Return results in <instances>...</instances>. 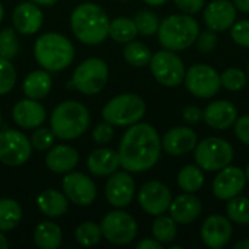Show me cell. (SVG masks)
Segmentation results:
<instances>
[{
    "label": "cell",
    "instance_id": "cell-37",
    "mask_svg": "<svg viewBox=\"0 0 249 249\" xmlns=\"http://www.w3.org/2000/svg\"><path fill=\"white\" fill-rule=\"evenodd\" d=\"M19 42L13 28H4L0 31V57L12 60L18 55Z\"/></svg>",
    "mask_w": 249,
    "mask_h": 249
},
{
    "label": "cell",
    "instance_id": "cell-45",
    "mask_svg": "<svg viewBox=\"0 0 249 249\" xmlns=\"http://www.w3.org/2000/svg\"><path fill=\"white\" fill-rule=\"evenodd\" d=\"M175 4L184 13L193 15V13L200 12L204 7V0H175Z\"/></svg>",
    "mask_w": 249,
    "mask_h": 249
},
{
    "label": "cell",
    "instance_id": "cell-56",
    "mask_svg": "<svg viewBox=\"0 0 249 249\" xmlns=\"http://www.w3.org/2000/svg\"><path fill=\"white\" fill-rule=\"evenodd\" d=\"M0 125H1V114H0Z\"/></svg>",
    "mask_w": 249,
    "mask_h": 249
},
{
    "label": "cell",
    "instance_id": "cell-39",
    "mask_svg": "<svg viewBox=\"0 0 249 249\" xmlns=\"http://www.w3.org/2000/svg\"><path fill=\"white\" fill-rule=\"evenodd\" d=\"M16 83V70L10 60L0 57V95L9 93Z\"/></svg>",
    "mask_w": 249,
    "mask_h": 249
},
{
    "label": "cell",
    "instance_id": "cell-18",
    "mask_svg": "<svg viewBox=\"0 0 249 249\" xmlns=\"http://www.w3.org/2000/svg\"><path fill=\"white\" fill-rule=\"evenodd\" d=\"M236 10V6L229 0H214L204 9V22L214 32L226 31L235 23Z\"/></svg>",
    "mask_w": 249,
    "mask_h": 249
},
{
    "label": "cell",
    "instance_id": "cell-52",
    "mask_svg": "<svg viewBox=\"0 0 249 249\" xmlns=\"http://www.w3.org/2000/svg\"><path fill=\"white\" fill-rule=\"evenodd\" d=\"M143 1H146V3L150 4V6H160V4L166 3L168 0H143Z\"/></svg>",
    "mask_w": 249,
    "mask_h": 249
},
{
    "label": "cell",
    "instance_id": "cell-31",
    "mask_svg": "<svg viewBox=\"0 0 249 249\" xmlns=\"http://www.w3.org/2000/svg\"><path fill=\"white\" fill-rule=\"evenodd\" d=\"M139 31L133 19L128 18H117L109 22V32L108 35L117 42H130L137 36Z\"/></svg>",
    "mask_w": 249,
    "mask_h": 249
},
{
    "label": "cell",
    "instance_id": "cell-3",
    "mask_svg": "<svg viewBox=\"0 0 249 249\" xmlns=\"http://www.w3.org/2000/svg\"><path fill=\"white\" fill-rule=\"evenodd\" d=\"M34 55L44 70L60 71L71 64L74 58V47L64 35L47 32L35 41Z\"/></svg>",
    "mask_w": 249,
    "mask_h": 249
},
{
    "label": "cell",
    "instance_id": "cell-20",
    "mask_svg": "<svg viewBox=\"0 0 249 249\" xmlns=\"http://www.w3.org/2000/svg\"><path fill=\"white\" fill-rule=\"evenodd\" d=\"M197 146V134L190 127H175L165 133L162 147L172 156H182L190 153Z\"/></svg>",
    "mask_w": 249,
    "mask_h": 249
},
{
    "label": "cell",
    "instance_id": "cell-14",
    "mask_svg": "<svg viewBox=\"0 0 249 249\" xmlns=\"http://www.w3.org/2000/svg\"><path fill=\"white\" fill-rule=\"evenodd\" d=\"M63 191L67 200L76 206H90L96 198L93 181L82 172H69L63 179Z\"/></svg>",
    "mask_w": 249,
    "mask_h": 249
},
{
    "label": "cell",
    "instance_id": "cell-13",
    "mask_svg": "<svg viewBox=\"0 0 249 249\" xmlns=\"http://www.w3.org/2000/svg\"><path fill=\"white\" fill-rule=\"evenodd\" d=\"M171 203V190L159 181L146 182L139 191V204L150 216L163 214L166 210H169Z\"/></svg>",
    "mask_w": 249,
    "mask_h": 249
},
{
    "label": "cell",
    "instance_id": "cell-6",
    "mask_svg": "<svg viewBox=\"0 0 249 249\" xmlns=\"http://www.w3.org/2000/svg\"><path fill=\"white\" fill-rule=\"evenodd\" d=\"M146 114L144 101L134 93H123L112 98L102 109V117L112 125L127 127L139 123Z\"/></svg>",
    "mask_w": 249,
    "mask_h": 249
},
{
    "label": "cell",
    "instance_id": "cell-27",
    "mask_svg": "<svg viewBox=\"0 0 249 249\" xmlns=\"http://www.w3.org/2000/svg\"><path fill=\"white\" fill-rule=\"evenodd\" d=\"M51 86H53V79L50 73L47 70H35L25 77L22 89L26 98L39 101L50 93Z\"/></svg>",
    "mask_w": 249,
    "mask_h": 249
},
{
    "label": "cell",
    "instance_id": "cell-42",
    "mask_svg": "<svg viewBox=\"0 0 249 249\" xmlns=\"http://www.w3.org/2000/svg\"><path fill=\"white\" fill-rule=\"evenodd\" d=\"M112 137H114V128H112V124H109L108 121L99 123L92 133L93 142L99 146L108 144L112 140Z\"/></svg>",
    "mask_w": 249,
    "mask_h": 249
},
{
    "label": "cell",
    "instance_id": "cell-23",
    "mask_svg": "<svg viewBox=\"0 0 249 249\" xmlns=\"http://www.w3.org/2000/svg\"><path fill=\"white\" fill-rule=\"evenodd\" d=\"M171 217L179 225H188L197 220L203 212V204L193 193L178 196L169 206Z\"/></svg>",
    "mask_w": 249,
    "mask_h": 249
},
{
    "label": "cell",
    "instance_id": "cell-35",
    "mask_svg": "<svg viewBox=\"0 0 249 249\" xmlns=\"http://www.w3.org/2000/svg\"><path fill=\"white\" fill-rule=\"evenodd\" d=\"M102 238L101 225H96L95 222H85L76 229V241L83 247H93L99 244Z\"/></svg>",
    "mask_w": 249,
    "mask_h": 249
},
{
    "label": "cell",
    "instance_id": "cell-32",
    "mask_svg": "<svg viewBox=\"0 0 249 249\" xmlns=\"http://www.w3.org/2000/svg\"><path fill=\"white\" fill-rule=\"evenodd\" d=\"M152 235L156 241L163 244H171L177 235H178V226L177 222L172 217L168 216H156V220L152 226Z\"/></svg>",
    "mask_w": 249,
    "mask_h": 249
},
{
    "label": "cell",
    "instance_id": "cell-28",
    "mask_svg": "<svg viewBox=\"0 0 249 249\" xmlns=\"http://www.w3.org/2000/svg\"><path fill=\"white\" fill-rule=\"evenodd\" d=\"M61 229L53 222H41L34 231L35 245L41 249H57L61 245Z\"/></svg>",
    "mask_w": 249,
    "mask_h": 249
},
{
    "label": "cell",
    "instance_id": "cell-21",
    "mask_svg": "<svg viewBox=\"0 0 249 249\" xmlns=\"http://www.w3.org/2000/svg\"><path fill=\"white\" fill-rule=\"evenodd\" d=\"M203 118L206 124L214 130H226L238 120V109L229 101H216L207 105Z\"/></svg>",
    "mask_w": 249,
    "mask_h": 249
},
{
    "label": "cell",
    "instance_id": "cell-2",
    "mask_svg": "<svg viewBox=\"0 0 249 249\" xmlns=\"http://www.w3.org/2000/svg\"><path fill=\"white\" fill-rule=\"evenodd\" d=\"M70 26L79 41L88 45H98L108 36L109 19L99 4L82 3L73 10Z\"/></svg>",
    "mask_w": 249,
    "mask_h": 249
},
{
    "label": "cell",
    "instance_id": "cell-11",
    "mask_svg": "<svg viewBox=\"0 0 249 249\" xmlns=\"http://www.w3.org/2000/svg\"><path fill=\"white\" fill-rule=\"evenodd\" d=\"M184 82L190 93L203 99L214 96L222 88L220 74L216 71V69L207 64L191 66L185 71Z\"/></svg>",
    "mask_w": 249,
    "mask_h": 249
},
{
    "label": "cell",
    "instance_id": "cell-41",
    "mask_svg": "<svg viewBox=\"0 0 249 249\" xmlns=\"http://www.w3.org/2000/svg\"><path fill=\"white\" fill-rule=\"evenodd\" d=\"M231 36L235 44L249 48V20H239L231 26Z\"/></svg>",
    "mask_w": 249,
    "mask_h": 249
},
{
    "label": "cell",
    "instance_id": "cell-19",
    "mask_svg": "<svg viewBox=\"0 0 249 249\" xmlns=\"http://www.w3.org/2000/svg\"><path fill=\"white\" fill-rule=\"evenodd\" d=\"M13 28L23 34V35H32L38 32L42 26L44 16L38 4L34 1H25L15 7L12 15Z\"/></svg>",
    "mask_w": 249,
    "mask_h": 249
},
{
    "label": "cell",
    "instance_id": "cell-46",
    "mask_svg": "<svg viewBox=\"0 0 249 249\" xmlns=\"http://www.w3.org/2000/svg\"><path fill=\"white\" fill-rule=\"evenodd\" d=\"M203 111L201 108L196 107V105H190L184 109L182 112V118L185 120V123L188 124H198L203 120Z\"/></svg>",
    "mask_w": 249,
    "mask_h": 249
},
{
    "label": "cell",
    "instance_id": "cell-53",
    "mask_svg": "<svg viewBox=\"0 0 249 249\" xmlns=\"http://www.w3.org/2000/svg\"><path fill=\"white\" fill-rule=\"evenodd\" d=\"M3 16H4V10H3V6H1V3H0V22L3 20Z\"/></svg>",
    "mask_w": 249,
    "mask_h": 249
},
{
    "label": "cell",
    "instance_id": "cell-36",
    "mask_svg": "<svg viewBox=\"0 0 249 249\" xmlns=\"http://www.w3.org/2000/svg\"><path fill=\"white\" fill-rule=\"evenodd\" d=\"M133 20H134V23L137 26V31L142 35H147V36L156 34L158 29H159V25H160L156 13L152 12V10H140V12H137Z\"/></svg>",
    "mask_w": 249,
    "mask_h": 249
},
{
    "label": "cell",
    "instance_id": "cell-16",
    "mask_svg": "<svg viewBox=\"0 0 249 249\" xmlns=\"http://www.w3.org/2000/svg\"><path fill=\"white\" fill-rule=\"evenodd\" d=\"M232 223L228 217L222 214L209 216L201 225V241L206 247L212 249H220L226 247L232 239Z\"/></svg>",
    "mask_w": 249,
    "mask_h": 249
},
{
    "label": "cell",
    "instance_id": "cell-26",
    "mask_svg": "<svg viewBox=\"0 0 249 249\" xmlns=\"http://www.w3.org/2000/svg\"><path fill=\"white\" fill-rule=\"evenodd\" d=\"M36 204L39 212L51 219L64 216L69 209V200L66 194H61L57 190H44L38 196Z\"/></svg>",
    "mask_w": 249,
    "mask_h": 249
},
{
    "label": "cell",
    "instance_id": "cell-43",
    "mask_svg": "<svg viewBox=\"0 0 249 249\" xmlns=\"http://www.w3.org/2000/svg\"><path fill=\"white\" fill-rule=\"evenodd\" d=\"M196 41H197V47L201 53H212L214 50V47L217 45V35L214 31L209 29V31L198 34Z\"/></svg>",
    "mask_w": 249,
    "mask_h": 249
},
{
    "label": "cell",
    "instance_id": "cell-12",
    "mask_svg": "<svg viewBox=\"0 0 249 249\" xmlns=\"http://www.w3.org/2000/svg\"><path fill=\"white\" fill-rule=\"evenodd\" d=\"M32 153L28 137L18 130L0 131V162L7 166L23 165Z\"/></svg>",
    "mask_w": 249,
    "mask_h": 249
},
{
    "label": "cell",
    "instance_id": "cell-51",
    "mask_svg": "<svg viewBox=\"0 0 249 249\" xmlns=\"http://www.w3.org/2000/svg\"><path fill=\"white\" fill-rule=\"evenodd\" d=\"M9 247V242H7V239H6V236L1 233V231H0V249H6Z\"/></svg>",
    "mask_w": 249,
    "mask_h": 249
},
{
    "label": "cell",
    "instance_id": "cell-7",
    "mask_svg": "<svg viewBox=\"0 0 249 249\" xmlns=\"http://www.w3.org/2000/svg\"><path fill=\"white\" fill-rule=\"evenodd\" d=\"M108 80V66L101 58H88L80 63L74 73L71 82H69V88L79 90L83 95H95L99 93Z\"/></svg>",
    "mask_w": 249,
    "mask_h": 249
},
{
    "label": "cell",
    "instance_id": "cell-57",
    "mask_svg": "<svg viewBox=\"0 0 249 249\" xmlns=\"http://www.w3.org/2000/svg\"><path fill=\"white\" fill-rule=\"evenodd\" d=\"M121 1H125V0H121Z\"/></svg>",
    "mask_w": 249,
    "mask_h": 249
},
{
    "label": "cell",
    "instance_id": "cell-40",
    "mask_svg": "<svg viewBox=\"0 0 249 249\" xmlns=\"http://www.w3.org/2000/svg\"><path fill=\"white\" fill-rule=\"evenodd\" d=\"M54 142H55V134L51 128H47V127L35 130V133L31 137L32 147L39 150V152L50 149L54 144Z\"/></svg>",
    "mask_w": 249,
    "mask_h": 249
},
{
    "label": "cell",
    "instance_id": "cell-1",
    "mask_svg": "<svg viewBox=\"0 0 249 249\" xmlns=\"http://www.w3.org/2000/svg\"><path fill=\"white\" fill-rule=\"evenodd\" d=\"M162 142L158 131L146 123H136L124 133L118 155L120 163L127 172H144L152 169L160 158Z\"/></svg>",
    "mask_w": 249,
    "mask_h": 249
},
{
    "label": "cell",
    "instance_id": "cell-24",
    "mask_svg": "<svg viewBox=\"0 0 249 249\" xmlns=\"http://www.w3.org/2000/svg\"><path fill=\"white\" fill-rule=\"evenodd\" d=\"M120 166L121 163H120L118 152L108 149V147L95 149L88 158V169L90 174L96 177L112 175L114 172H117Z\"/></svg>",
    "mask_w": 249,
    "mask_h": 249
},
{
    "label": "cell",
    "instance_id": "cell-8",
    "mask_svg": "<svg viewBox=\"0 0 249 249\" xmlns=\"http://www.w3.org/2000/svg\"><path fill=\"white\" fill-rule=\"evenodd\" d=\"M197 165L207 172H219L231 165L233 159V147L220 137H207L197 143L194 153Z\"/></svg>",
    "mask_w": 249,
    "mask_h": 249
},
{
    "label": "cell",
    "instance_id": "cell-34",
    "mask_svg": "<svg viewBox=\"0 0 249 249\" xmlns=\"http://www.w3.org/2000/svg\"><path fill=\"white\" fill-rule=\"evenodd\" d=\"M226 214L228 219L239 223V225H248L249 223V198L236 196L231 200H228L226 206Z\"/></svg>",
    "mask_w": 249,
    "mask_h": 249
},
{
    "label": "cell",
    "instance_id": "cell-50",
    "mask_svg": "<svg viewBox=\"0 0 249 249\" xmlns=\"http://www.w3.org/2000/svg\"><path fill=\"white\" fill-rule=\"evenodd\" d=\"M235 249H249V239L239 241V242L235 245Z\"/></svg>",
    "mask_w": 249,
    "mask_h": 249
},
{
    "label": "cell",
    "instance_id": "cell-55",
    "mask_svg": "<svg viewBox=\"0 0 249 249\" xmlns=\"http://www.w3.org/2000/svg\"><path fill=\"white\" fill-rule=\"evenodd\" d=\"M247 76H248V80H249V64H248V73H247Z\"/></svg>",
    "mask_w": 249,
    "mask_h": 249
},
{
    "label": "cell",
    "instance_id": "cell-15",
    "mask_svg": "<svg viewBox=\"0 0 249 249\" xmlns=\"http://www.w3.org/2000/svg\"><path fill=\"white\" fill-rule=\"evenodd\" d=\"M247 184V175L245 172L238 166H225L219 171L213 181V194L216 198L228 201L236 196L241 194V191L245 188Z\"/></svg>",
    "mask_w": 249,
    "mask_h": 249
},
{
    "label": "cell",
    "instance_id": "cell-5",
    "mask_svg": "<svg viewBox=\"0 0 249 249\" xmlns=\"http://www.w3.org/2000/svg\"><path fill=\"white\" fill-rule=\"evenodd\" d=\"M200 34L197 20L193 16L172 15L162 20L158 29L159 42L171 51H182L190 48Z\"/></svg>",
    "mask_w": 249,
    "mask_h": 249
},
{
    "label": "cell",
    "instance_id": "cell-4",
    "mask_svg": "<svg viewBox=\"0 0 249 249\" xmlns=\"http://www.w3.org/2000/svg\"><path fill=\"white\" fill-rule=\"evenodd\" d=\"M50 123L55 137L61 140H73L86 133L90 115L88 108L80 102L64 101L54 108Z\"/></svg>",
    "mask_w": 249,
    "mask_h": 249
},
{
    "label": "cell",
    "instance_id": "cell-47",
    "mask_svg": "<svg viewBox=\"0 0 249 249\" xmlns=\"http://www.w3.org/2000/svg\"><path fill=\"white\" fill-rule=\"evenodd\" d=\"M137 249H162V244L153 239H143L137 244Z\"/></svg>",
    "mask_w": 249,
    "mask_h": 249
},
{
    "label": "cell",
    "instance_id": "cell-25",
    "mask_svg": "<svg viewBox=\"0 0 249 249\" xmlns=\"http://www.w3.org/2000/svg\"><path fill=\"white\" fill-rule=\"evenodd\" d=\"M47 168L55 174H67L71 169H74L79 163V153L76 149L66 146V144H57L51 147L45 158Z\"/></svg>",
    "mask_w": 249,
    "mask_h": 249
},
{
    "label": "cell",
    "instance_id": "cell-9",
    "mask_svg": "<svg viewBox=\"0 0 249 249\" xmlns=\"http://www.w3.org/2000/svg\"><path fill=\"white\" fill-rule=\"evenodd\" d=\"M153 77L163 86L175 88L185 77V66L179 55L171 50H162L152 55L149 63Z\"/></svg>",
    "mask_w": 249,
    "mask_h": 249
},
{
    "label": "cell",
    "instance_id": "cell-29",
    "mask_svg": "<svg viewBox=\"0 0 249 249\" xmlns=\"http://www.w3.org/2000/svg\"><path fill=\"white\" fill-rule=\"evenodd\" d=\"M22 220V207L16 200L0 198V231H12Z\"/></svg>",
    "mask_w": 249,
    "mask_h": 249
},
{
    "label": "cell",
    "instance_id": "cell-54",
    "mask_svg": "<svg viewBox=\"0 0 249 249\" xmlns=\"http://www.w3.org/2000/svg\"><path fill=\"white\" fill-rule=\"evenodd\" d=\"M245 175H247V181L249 182V163L248 166H247V171H245Z\"/></svg>",
    "mask_w": 249,
    "mask_h": 249
},
{
    "label": "cell",
    "instance_id": "cell-44",
    "mask_svg": "<svg viewBox=\"0 0 249 249\" xmlns=\"http://www.w3.org/2000/svg\"><path fill=\"white\" fill-rule=\"evenodd\" d=\"M235 136L245 146H249V115H244L235 121Z\"/></svg>",
    "mask_w": 249,
    "mask_h": 249
},
{
    "label": "cell",
    "instance_id": "cell-33",
    "mask_svg": "<svg viewBox=\"0 0 249 249\" xmlns=\"http://www.w3.org/2000/svg\"><path fill=\"white\" fill-rule=\"evenodd\" d=\"M124 58L128 64L134 67H144L152 60L150 48L140 41H130L124 48Z\"/></svg>",
    "mask_w": 249,
    "mask_h": 249
},
{
    "label": "cell",
    "instance_id": "cell-30",
    "mask_svg": "<svg viewBox=\"0 0 249 249\" xmlns=\"http://www.w3.org/2000/svg\"><path fill=\"white\" fill-rule=\"evenodd\" d=\"M178 185L185 193H197L204 185L203 169L197 165H187L178 174Z\"/></svg>",
    "mask_w": 249,
    "mask_h": 249
},
{
    "label": "cell",
    "instance_id": "cell-10",
    "mask_svg": "<svg viewBox=\"0 0 249 249\" xmlns=\"http://www.w3.org/2000/svg\"><path fill=\"white\" fill-rule=\"evenodd\" d=\"M102 236L114 245H127L137 236V222L125 212H109L101 222Z\"/></svg>",
    "mask_w": 249,
    "mask_h": 249
},
{
    "label": "cell",
    "instance_id": "cell-48",
    "mask_svg": "<svg viewBox=\"0 0 249 249\" xmlns=\"http://www.w3.org/2000/svg\"><path fill=\"white\" fill-rule=\"evenodd\" d=\"M233 4H235L236 9H239L241 12L249 13V0H233Z\"/></svg>",
    "mask_w": 249,
    "mask_h": 249
},
{
    "label": "cell",
    "instance_id": "cell-49",
    "mask_svg": "<svg viewBox=\"0 0 249 249\" xmlns=\"http://www.w3.org/2000/svg\"><path fill=\"white\" fill-rule=\"evenodd\" d=\"M31 1H34L35 4H41V6H53L58 0H31Z\"/></svg>",
    "mask_w": 249,
    "mask_h": 249
},
{
    "label": "cell",
    "instance_id": "cell-17",
    "mask_svg": "<svg viewBox=\"0 0 249 249\" xmlns=\"http://www.w3.org/2000/svg\"><path fill=\"white\" fill-rule=\"evenodd\" d=\"M134 191H136L134 179L131 178V175L127 171L125 172H114L107 182L105 197L112 207L123 209L131 203V200L134 197Z\"/></svg>",
    "mask_w": 249,
    "mask_h": 249
},
{
    "label": "cell",
    "instance_id": "cell-38",
    "mask_svg": "<svg viewBox=\"0 0 249 249\" xmlns=\"http://www.w3.org/2000/svg\"><path fill=\"white\" fill-rule=\"evenodd\" d=\"M220 80H222V86H225L228 90L236 92L247 86L248 76L239 69H228L220 74Z\"/></svg>",
    "mask_w": 249,
    "mask_h": 249
},
{
    "label": "cell",
    "instance_id": "cell-22",
    "mask_svg": "<svg viewBox=\"0 0 249 249\" xmlns=\"http://www.w3.org/2000/svg\"><path fill=\"white\" fill-rule=\"evenodd\" d=\"M13 121L26 130L36 128L45 121V109L35 99H22L19 101L12 111Z\"/></svg>",
    "mask_w": 249,
    "mask_h": 249
}]
</instances>
